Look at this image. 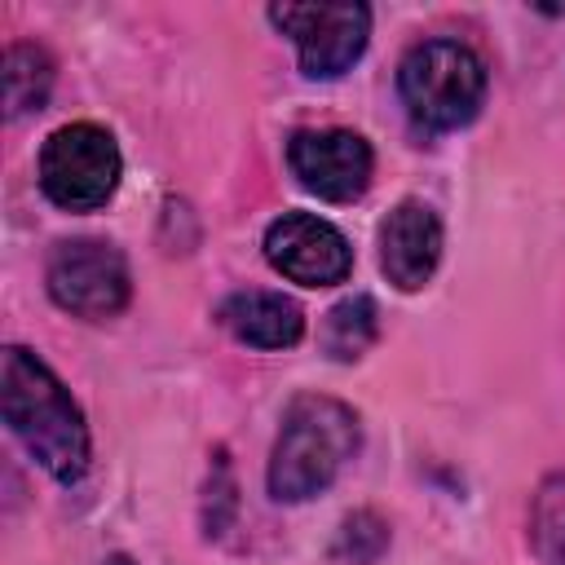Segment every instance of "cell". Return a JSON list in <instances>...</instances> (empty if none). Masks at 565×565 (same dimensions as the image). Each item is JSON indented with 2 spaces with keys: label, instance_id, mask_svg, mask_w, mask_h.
Returning a JSON list of instances; mask_svg holds the SVG:
<instances>
[{
  "label": "cell",
  "instance_id": "obj_8",
  "mask_svg": "<svg viewBox=\"0 0 565 565\" xmlns=\"http://www.w3.org/2000/svg\"><path fill=\"white\" fill-rule=\"evenodd\" d=\"M287 163L296 181L331 203H349L371 185V146L349 128H300L287 141Z\"/></svg>",
  "mask_w": 565,
  "mask_h": 565
},
{
  "label": "cell",
  "instance_id": "obj_7",
  "mask_svg": "<svg viewBox=\"0 0 565 565\" xmlns=\"http://www.w3.org/2000/svg\"><path fill=\"white\" fill-rule=\"evenodd\" d=\"M265 260L300 287H331L349 278L353 247L331 221L313 212H282L265 230Z\"/></svg>",
  "mask_w": 565,
  "mask_h": 565
},
{
  "label": "cell",
  "instance_id": "obj_1",
  "mask_svg": "<svg viewBox=\"0 0 565 565\" xmlns=\"http://www.w3.org/2000/svg\"><path fill=\"white\" fill-rule=\"evenodd\" d=\"M0 411L26 455L57 481H79L88 468V424L62 380L26 349L9 344L0 362Z\"/></svg>",
  "mask_w": 565,
  "mask_h": 565
},
{
  "label": "cell",
  "instance_id": "obj_2",
  "mask_svg": "<svg viewBox=\"0 0 565 565\" xmlns=\"http://www.w3.org/2000/svg\"><path fill=\"white\" fill-rule=\"evenodd\" d=\"M358 450V415L322 393H305L287 406L282 433L269 459V494L282 503H300L322 494L344 459Z\"/></svg>",
  "mask_w": 565,
  "mask_h": 565
},
{
  "label": "cell",
  "instance_id": "obj_11",
  "mask_svg": "<svg viewBox=\"0 0 565 565\" xmlns=\"http://www.w3.org/2000/svg\"><path fill=\"white\" fill-rule=\"evenodd\" d=\"M53 88V62L40 44H9L4 49V110L18 119L40 110Z\"/></svg>",
  "mask_w": 565,
  "mask_h": 565
},
{
  "label": "cell",
  "instance_id": "obj_10",
  "mask_svg": "<svg viewBox=\"0 0 565 565\" xmlns=\"http://www.w3.org/2000/svg\"><path fill=\"white\" fill-rule=\"evenodd\" d=\"M221 327L252 349H291L305 335V313L278 291H234L221 305Z\"/></svg>",
  "mask_w": 565,
  "mask_h": 565
},
{
  "label": "cell",
  "instance_id": "obj_4",
  "mask_svg": "<svg viewBox=\"0 0 565 565\" xmlns=\"http://www.w3.org/2000/svg\"><path fill=\"white\" fill-rule=\"evenodd\" d=\"M119 146L97 124H66L40 150V185L66 212L102 207L119 185Z\"/></svg>",
  "mask_w": 565,
  "mask_h": 565
},
{
  "label": "cell",
  "instance_id": "obj_12",
  "mask_svg": "<svg viewBox=\"0 0 565 565\" xmlns=\"http://www.w3.org/2000/svg\"><path fill=\"white\" fill-rule=\"evenodd\" d=\"M380 335V313H375V300L371 296H349L340 300L327 322H322V349L335 358V362H353L362 358Z\"/></svg>",
  "mask_w": 565,
  "mask_h": 565
},
{
  "label": "cell",
  "instance_id": "obj_3",
  "mask_svg": "<svg viewBox=\"0 0 565 565\" xmlns=\"http://www.w3.org/2000/svg\"><path fill=\"white\" fill-rule=\"evenodd\" d=\"M397 88L415 124L433 132L463 128L486 97V66L459 40H424L397 66Z\"/></svg>",
  "mask_w": 565,
  "mask_h": 565
},
{
  "label": "cell",
  "instance_id": "obj_6",
  "mask_svg": "<svg viewBox=\"0 0 565 565\" xmlns=\"http://www.w3.org/2000/svg\"><path fill=\"white\" fill-rule=\"evenodd\" d=\"M269 22L296 40L300 71L309 79L344 75L371 35L366 4H269Z\"/></svg>",
  "mask_w": 565,
  "mask_h": 565
},
{
  "label": "cell",
  "instance_id": "obj_5",
  "mask_svg": "<svg viewBox=\"0 0 565 565\" xmlns=\"http://www.w3.org/2000/svg\"><path fill=\"white\" fill-rule=\"evenodd\" d=\"M44 278H49V296L57 300V309H66L75 318H93V322L119 313L132 291L124 252L102 238L57 243Z\"/></svg>",
  "mask_w": 565,
  "mask_h": 565
},
{
  "label": "cell",
  "instance_id": "obj_9",
  "mask_svg": "<svg viewBox=\"0 0 565 565\" xmlns=\"http://www.w3.org/2000/svg\"><path fill=\"white\" fill-rule=\"evenodd\" d=\"M441 260V221L428 203L402 199L380 225V269L393 287L419 291Z\"/></svg>",
  "mask_w": 565,
  "mask_h": 565
},
{
  "label": "cell",
  "instance_id": "obj_13",
  "mask_svg": "<svg viewBox=\"0 0 565 565\" xmlns=\"http://www.w3.org/2000/svg\"><path fill=\"white\" fill-rule=\"evenodd\" d=\"M534 547L543 565H565V472L534 499Z\"/></svg>",
  "mask_w": 565,
  "mask_h": 565
}]
</instances>
